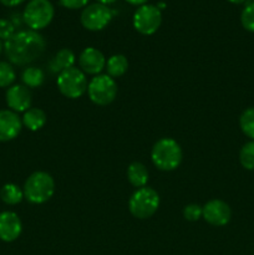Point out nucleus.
<instances>
[{
  "mask_svg": "<svg viewBox=\"0 0 254 255\" xmlns=\"http://www.w3.org/2000/svg\"><path fill=\"white\" fill-rule=\"evenodd\" d=\"M46 49L44 36L34 30H20L4 44L5 55L17 66L31 64L42 56Z\"/></svg>",
  "mask_w": 254,
  "mask_h": 255,
  "instance_id": "1",
  "label": "nucleus"
},
{
  "mask_svg": "<svg viewBox=\"0 0 254 255\" xmlns=\"http://www.w3.org/2000/svg\"><path fill=\"white\" fill-rule=\"evenodd\" d=\"M182 158H183V152L181 146L173 138L164 137L158 139L152 147L151 159L159 171H174L179 167Z\"/></svg>",
  "mask_w": 254,
  "mask_h": 255,
  "instance_id": "2",
  "label": "nucleus"
},
{
  "mask_svg": "<svg viewBox=\"0 0 254 255\" xmlns=\"http://www.w3.org/2000/svg\"><path fill=\"white\" fill-rule=\"evenodd\" d=\"M24 198L31 204L46 203L55 193V181L47 172L37 171L30 174L24 184Z\"/></svg>",
  "mask_w": 254,
  "mask_h": 255,
  "instance_id": "3",
  "label": "nucleus"
},
{
  "mask_svg": "<svg viewBox=\"0 0 254 255\" xmlns=\"http://www.w3.org/2000/svg\"><path fill=\"white\" fill-rule=\"evenodd\" d=\"M159 194L151 187L136 189L128 201V209L137 219L151 218L159 207Z\"/></svg>",
  "mask_w": 254,
  "mask_h": 255,
  "instance_id": "4",
  "label": "nucleus"
},
{
  "mask_svg": "<svg viewBox=\"0 0 254 255\" xmlns=\"http://www.w3.org/2000/svg\"><path fill=\"white\" fill-rule=\"evenodd\" d=\"M54 14V5L49 0H30L22 12V20L30 30L39 31L49 26Z\"/></svg>",
  "mask_w": 254,
  "mask_h": 255,
  "instance_id": "5",
  "label": "nucleus"
},
{
  "mask_svg": "<svg viewBox=\"0 0 254 255\" xmlns=\"http://www.w3.org/2000/svg\"><path fill=\"white\" fill-rule=\"evenodd\" d=\"M56 84L61 95L71 100H76L84 96L87 92V86H89L86 74L75 66L59 74Z\"/></svg>",
  "mask_w": 254,
  "mask_h": 255,
  "instance_id": "6",
  "label": "nucleus"
},
{
  "mask_svg": "<svg viewBox=\"0 0 254 255\" xmlns=\"http://www.w3.org/2000/svg\"><path fill=\"white\" fill-rule=\"evenodd\" d=\"M89 99L97 106L112 104L117 96V84L109 75H97L91 79L87 86Z\"/></svg>",
  "mask_w": 254,
  "mask_h": 255,
  "instance_id": "7",
  "label": "nucleus"
},
{
  "mask_svg": "<svg viewBox=\"0 0 254 255\" xmlns=\"http://www.w3.org/2000/svg\"><path fill=\"white\" fill-rule=\"evenodd\" d=\"M114 15L115 11L110 9L107 5L95 2V4L85 6L80 16V21L85 29L90 31H100L111 22Z\"/></svg>",
  "mask_w": 254,
  "mask_h": 255,
  "instance_id": "8",
  "label": "nucleus"
},
{
  "mask_svg": "<svg viewBox=\"0 0 254 255\" xmlns=\"http://www.w3.org/2000/svg\"><path fill=\"white\" fill-rule=\"evenodd\" d=\"M162 24V12L156 5H141L133 14V27L142 35H153Z\"/></svg>",
  "mask_w": 254,
  "mask_h": 255,
  "instance_id": "9",
  "label": "nucleus"
},
{
  "mask_svg": "<svg viewBox=\"0 0 254 255\" xmlns=\"http://www.w3.org/2000/svg\"><path fill=\"white\" fill-rule=\"evenodd\" d=\"M203 218L211 226H227L232 218L231 207L222 199H211L203 206Z\"/></svg>",
  "mask_w": 254,
  "mask_h": 255,
  "instance_id": "10",
  "label": "nucleus"
},
{
  "mask_svg": "<svg viewBox=\"0 0 254 255\" xmlns=\"http://www.w3.org/2000/svg\"><path fill=\"white\" fill-rule=\"evenodd\" d=\"M80 70L86 75H97L101 74L106 67V57L96 47H86L82 50L79 57Z\"/></svg>",
  "mask_w": 254,
  "mask_h": 255,
  "instance_id": "11",
  "label": "nucleus"
},
{
  "mask_svg": "<svg viewBox=\"0 0 254 255\" xmlns=\"http://www.w3.org/2000/svg\"><path fill=\"white\" fill-rule=\"evenodd\" d=\"M22 128V121L16 112L11 110H0V142L16 138Z\"/></svg>",
  "mask_w": 254,
  "mask_h": 255,
  "instance_id": "12",
  "label": "nucleus"
},
{
  "mask_svg": "<svg viewBox=\"0 0 254 255\" xmlns=\"http://www.w3.org/2000/svg\"><path fill=\"white\" fill-rule=\"evenodd\" d=\"M32 96L25 85H14L6 91V104L14 112H25L31 107Z\"/></svg>",
  "mask_w": 254,
  "mask_h": 255,
  "instance_id": "13",
  "label": "nucleus"
},
{
  "mask_svg": "<svg viewBox=\"0 0 254 255\" xmlns=\"http://www.w3.org/2000/svg\"><path fill=\"white\" fill-rule=\"evenodd\" d=\"M22 232V223L14 212L0 213V239L6 243L16 241Z\"/></svg>",
  "mask_w": 254,
  "mask_h": 255,
  "instance_id": "14",
  "label": "nucleus"
},
{
  "mask_svg": "<svg viewBox=\"0 0 254 255\" xmlns=\"http://www.w3.org/2000/svg\"><path fill=\"white\" fill-rule=\"evenodd\" d=\"M75 61H76V56H75L74 51L71 49H66L65 47V49L59 50L55 54V56L50 61L49 66L51 72H54V74H61L65 70L74 67Z\"/></svg>",
  "mask_w": 254,
  "mask_h": 255,
  "instance_id": "15",
  "label": "nucleus"
},
{
  "mask_svg": "<svg viewBox=\"0 0 254 255\" xmlns=\"http://www.w3.org/2000/svg\"><path fill=\"white\" fill-rule=\"evenodd\" d=\"M22 125L30 131H39L46 125L47 117L46 114L41 109L37 107H30L27 111L24 112V116L21 119Z\"/></svg>",
  "mask_w": 254,
  "mask_h": 255,
  "instance_id": "16",
  "label": "nucleus"
},
{
  "mask_svg": "<svg viewBox=\"0 0 254 255\" xmlns=\"http://www.w3.org/2000/svg\"><path fill=\"white\" fill-rule=\"evenodd\" d=\"M127 179L134 188H142L148 182V171L141 162H132L127 168Z\"/></svg>",
  "mask_w": 254,
  "mask_h": 255,
  "instance_id": "17",
  "label": "nucleus"
},
{
  "mask_svg": "<svg viewBox=\"0 0 254 255\" xmlns=\"http://www.w3.org/2000/svg\"><path fill=\"white\" fill-rule=\"evenodd\" d=\"M107 75L111 76L112 79H116V77L124 76L125 74L128 70V61H127V57L125 55L116 54L112 55L109 57V60L106 61V67Z\"/></svg>",
  "mask_w": 254,
  "mask_h": 255,
  "instance_id": "18",
  "label": "nucleus"
},
{
  "mask_svg": "<svg viewBox=\"0 0 254 255\" xmlns=\"http://www.w3.org/2000/svg\"><path fill=\"white\" fill-rule=\"evenodd\" d=\"M0 198L4 203L9 204V206H15L24 199V192L16 184L6 183L2 186L1 191H0Z\"/></svg>",
  "mask_w": 254,
  "mask_h": 255,
  "instance_id": "19",
  "label": "nucleus"
},
{
  "mask_svg": "<svg viewBox=\"0 0 254 255\" xmlns=\"http://www.w3.org/2000/svg\"><path fill=\"white\" fill-rule=\"evenodd\" d=\"M21 81L26 87H31V89H36L40 87L45 81V72L39 67H27L22 71L21 74Z\"/></svg>",
  "mask_w": 254,
  "mask_h": 255,
  "instance_id": "20",
  "label": "nucleus"
},
{
  "mask_svg": "<svg viewBox=\"0 0 254 255\" xmlns=\"http://www.w3.org/2000/svg\"><path fill=\"white\" fill-rule=\"evenodd\" d=\"M239 126L242 132L248 138L254 141V107H249L239 117Z\"/></svg>",
  "mask_w": 254,
  "mask_h": 255,
  "instance_id": "21",
  "label": "nucleus"
},
{
  "mask_svg": "<svg viewBox=\"0 0 254 255\" xmlns=\"http://www.w3.org/2000/svg\"><path fill=\"white\" fill-rule=\"evenodd\" d=\"M239 162L248 171H254V141H249L239 152Z\"/></svg>",
  "mask_w": 254,
  "mask_h": 255,
  "instance_id": "22",
  "label": "nucleus"
},
{
  "mask_svg": "<svg viewBox=\"0 0 254 255\" xmlns=\"http://www.w3.org/2000/svg\"><path fill=\"white\" fill-rule=\"evenodd\" d=\"M16 79L15 70L9 62L0 61V87H10Z\"/></svg>",
  "mask_w": 254,
  "mask_h": 255,
  "instance_id": "23",
  "label": "nucleus"
},
{
  "mask_svg": "<svg viewBox=\"0 0 254 255\" xmlns=\"http://www.w3.org/2000/svg\"><path fill=\"white\" fill-rule=\"evenodd\" d=\"M242 26L249 32H254V1H251L244 6L241 15Z\"/></svg>",
  "mask_w": 254,
  "mask_h": 255,
  "instance_id": "24",
  "label": "nucleus"
},
{
  "mask_svg": "<svg viewBox=\"0 0 254 255\" xmlns=\"http://www.w3.org/2000/svg\"><path fill=\"white\" fill-rule=\"evenodd\" d=\"M183 217L188 222H197L203 217V207L199 204H188L183 208Z\"/></svg>",
  "mask_w": 254,
  "mask_h": 255,
  "instance_id": "25",
  "label": "nucleus"
},
{
  "mask_svg": "<svg viewBox=\"0 0 254 255\" xmlns=\"http://www.w3.org/2000/svg\"><path fill=\"white\" fill-rule=\"evenodd\" d=\"M15 34V25L11 20L0 19V40H5L12 36Z\"/></svg>",
  "mask_w": 254,
  "mask_h": 255,
  "instance_id": "26",
  "label": "nucleus"
},
{
  "mask_svg": "<svg viewBox=\"0 0 254 255\" xmlns=\"http://www.w3.org/2000/svg\"><path fill=\"white\" fill-rule=\"evenodd\" d=\"M59 1L60 4L64 7H66V9L76 10L87 6V2H89L90 0H59Z\"/></svg>",
  "mask_w": 254,
  "mask_h": 255,
  "instance_id": "27",
  "label": "nucleus"
},
{
  "mask_svg": "<svg viewBox=\"0 0 254 255\" xmlns=\"http://www.w3.org/2000/svg\"><path fill=\"white\" fill-rule=\"evenodd\" d=\"M25 0H0V2H1L2 5H5V6H17V5H20L21 2H24Z\"/></svg>",
  "mask_w": 254,
  "mask_h": 255,
  "instance_id": "28",
  "label": "nucleus"
},
{
  "mask_svg": "<svg viewBox=\"0 0 254 255\" xmlns=\"http://www.w3.org/2000/svg\"><path fill=\"white\" fill-rule=\"evenodd\" d=\"M126 1L131 5H139L141 6V5L146 4L147 0H126Z\"/></svg>",
  "mask_w": 254,
  "mask_h": 255,
  "instance_id": "29",
  "label": "nucleus"
},
{
  "mask_svg": "<svg viewBox=\"0 0 254 255\" xmlns=\"http://www.w3.org/2000/svg\"><path fill=\"white\" fill-rule=\"evenodd\" d=\"M116 0H97V2L100 4H104V5H109V4H114Z\"/></svg>",
  "mask_w": 254,
  "mask_h": 255,
  "instance_id": "30",
  "label": "nucleus"
},
{
  "mask_svg": "<svg viewBox=\"0 0 254 255\" xmlns=\"http://www.w3.org/2000/svg\"><path fill=\"white\" fill-rule=\"evenodd\" d=\"M227 1L232 2V4H243L246 0H227Z\"/></svg>",
  "mask_w": 254,
  "mask_h": 255,
  "instance_id": "31",
  "label": "nucleus"
},
{
  "mask_svg": "<svg viewBox=\"0 0 254 255\" xmlns=\"http://www.w3.org/2000/svg\"><path fill=\"white\" fill-rule=\"evenodd\" d=\"M1 50H2V45H1V40H0V54H1Z\"/></svg>",
  "mask_w": 254,
  "mask_h": 255,
  "instance_id": "32",
  "label": "nucleus"
}]
</instances>
